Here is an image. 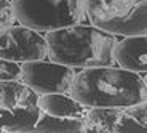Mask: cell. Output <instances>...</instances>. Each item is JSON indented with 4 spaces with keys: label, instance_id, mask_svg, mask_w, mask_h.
<instances>
[{
    "label": "cell",
    "instance_id": "1",
    "mask_svg": "<svg viewBox=\"0 0 147 133\" xmlns=\"http://www.w3.org/2000/svg\"><path fill=\"white\" fill-rule=\"evenodd\" d=\"M69 92L85 107H129L146 101V82L123 67L96 66L74 75Z\"/></svg>",
    "mask_w": 147,
    "mask_h": 133
},
{
    "label": "cell",
    "instance_id": "2",
    "mask_svg": "<svg viewBox=\"0 0 147 133\" xmlns=\"http://www.w3.org/2000/svg\"><path fill=\"white\" fill-rule=\"evenodd\" d=\"M47 55L69 67L110 66L114 63L115 37L94 26L72 24L47 34Z\"/></svg>",
    "mask_w": 147,
    "mask_h": 133
},
{
    "label": "cell",
    "instance_id": "3",
    "mask_svg": "<svg viewBox=\"0 0 147 133\" xmlns=\"http://www.w3.org/2000/svg\"><path fill=\"white\" fill-rule=\"evenodd\" d=\"M147 0H85V15L94 27L118 35H142L147 31Z\"/></svg>",
    "mask_w": 147,
    "mask_h": 133
},
{
    "label": "cell",
    "instance_id": "4",
    "mask_svg": "<svg viewBox=\"0 0 147 133\" xmlns=\"http://www.w3.org/2000/svg\"><path fill=\"white\" fill-rule=\"evenodd\" d=\"M13 15L34 31H55L85 18V0H13Z\"/></svg>",
    "mask_w": 147,
    "mask_h": 133
},
{
    "label": "cell",
    "instance_id": "5",
    "mask_svg": "<svg viewBox=\"0 0 147 133\" xmlns=\"http://www.w3.org/2000/svg\"><path fill=\"white\" fill-rule=\"evenodd\" d=\"M74 71L59 63L43 59L26 61L21 66V79L37 95L67 93L74 80Z\"/></svg>",
    "mask_w": 147,
    "mask_h": 133
},
{
    "label": "cell",
    "instance_id": "6",
    "mask_svg": "<svg viewBox=\"0 0 147 133\" xmlns=\"http://www.w3.org/2000/svg\"><path fill=\"white\" fill-rule=\"evenodd\" d=\"M47 40L26 26H7L0 29V59L26 63L47 56Z\"/></svg>",
    "mask_w": 147,
    "mask_h": 133
},
{
    "label": "cell",
    "instance_id": "7",
    "mask_svg": "<svg viewBox=\"0 0 147 133\" xmlns=\"http://www.w3.org/2000/svg\"><path fill=\"white\" fill-rule=\"evenodd\" d=\"M85 132L102 133H141L146 125L138 122L129 107H90L83 114Z\"/></svg>",
    "mask_w": 147,
    "mask_h": 133
},
{
    "label": "cell",
    "instance_id": "8",
    "mask_svg": "<svg viewBox=\"0 0 147 133\" xmlns=\"http://www.w3.org/2000/svg\"><path fill=\"white\" fill-rule=\"evenodd\" d=\"M114 61L123 69L133 72H146V34L142 35H126L114 47Z\"/></svg>",
    "mask_w": 147,
    "mask_h": 133
},
{
    "label": "cell",
    "instance_id": "9",
    "mask_svg": "<svg viewBox=\"0 0 147 133\" xmlns=\"http://www.w3.org/2000/svg\"><path fill=\"white\" fill-rule=\"evenodd\" d=\"M37 101H38V95L24 82H18V79L0 80V107L8 111H16V109L37 106Z\"/></svg>",
    "mask_w": 147,
    "mask_h": 133
},
{
    "label": "cell",
    "instance_id": "10",
    "mask_svg": "<svg viewBox=\"0 0 147 133\" xmlns=\"http://www.w3.org/2000/svg\"><path fill=\"white\" fill-rule=\"evenodd\" d=\"M37 106L40 112L56 117H83L85 106L80 104L72 96H66L64 93H48L38 98Z\"/></svg>",
    "mask_w": 147,
    "mask_h": 133
},
{
    "label": "cell",
    "instance_id": "11",
    "mask_svg": "<svg viewBox=\"0 0 147 133\" xmlns=\"http://www.w3.org/2000/svg\"><path fill=\"white\" fill-rule=\"evenodd\" d=\"M38 115H40L38 106H30L16 111L0 107V132H32Z\"/></svg>",
    "mask_w": 147,
    "mask_h": 133
},
{
    "label": "cell",
    "instance_id": "12",
    "mask_svg": "<svg viewBox=\"0 0 147 133\" xmlns=\"http://www.w3.org/2000/svg\"><path fill=\"white\" fill-rule=\"evenodd\" d=\"M32 132H55V133H77L85 132L83 117H56L40 112Z\"/></svg>",
    "mask_w": 147,
    "mask_h": 133
},
{
    "label": "cell",
    "instance_id": "13",
    "mask_svg": "<svg viewBox=\"0 0 147 133\" xmlns=\"http://www.w3.org/2000/svg\"><path fill=\"white\" fill-rule=\"evenodd\" d=\"M21 77V66L15 61L0 59V80H15Z\"/></svg>",
    "mask_w": 147,
    "mask_h": 133
},
{
    "label": "cell",
    "instance_id": "14",
    "mask_svg": "<svg viewBox=\"0 0 147 133\" xmlns=\"http://www.w3.org/2000/svg\"><path fill=\"white\" fill-rule=\"evenodd\" d=\"M13 19H15V15H13V7L8 0H0V29L13 24Z\"/></svg>",
    "mask_w": 147,
    "mask_h": 133
}]
</instances>
